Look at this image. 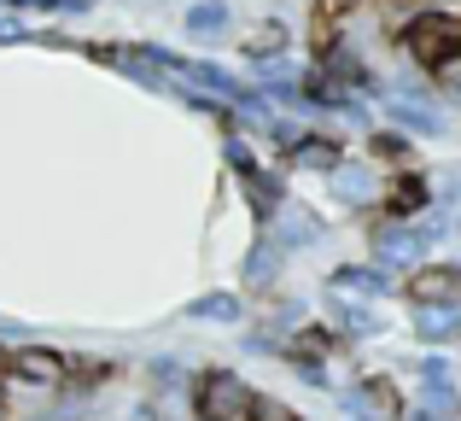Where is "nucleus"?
I'll use <instances>...</instances> for the list:
<instances>
[{"instance_id":"nucleus-30","label":"nucleus","mask_w":461,"mask_h":421,"mask_svg":"<svg viewBox=\"0 0 461 421\" xmlns=\"http://www.w3.org/2000/svg\"><path fill=\"white\" fill-rule=\"evenodd\" d=\"M427 6H456L461 12V0H427Z\"/></svg>"},{"instance_id":"nucleus-14","label":"nucleus","mask_w":461,"mask_h":421,"mask_svg":"<svg viewBox=\"0 0 461 421\" xmlns=\"http://www.w3.org/2000/svg\"><path fill=\"white\" fill-rule=\"evenodd\" d=\"M263 234H275V240H281V246L298 258V252H315L327 234H333V228H327V216L315 211V206H304V199H286V211L275 216V223L263 228Z\"/></svg>"},{"instance_id":"nucleus-24","label":"nucleus","mask_w":461,"mask_h":421,"mask_svg":"<svg viewBox=\"0 0 461 421\" xmlns=\"http://www.w3.org/2000/svg\"><path fill=\"white\" fill-rule=\"evenodd\" d=\"M246 421H304V410L298 404H286L281 392H263L258 387V398H251V416Z\"/></svg>"},{"instance_id":"nucleus-17","label":"nucleus","mask_w":461,"mask_h":421,"mask_svg":"<svg viewBox=\"0 0 461 421\" xmlns=\"http://www.w3.org/2000/svg\"><path fill=\"white\" fill-rule=\"evenodd\" d=\"M286 53H293V23H286L281 12H263L258 23H246V30H240V59H246V65L286 59Z\"/></svg>"},{"instance_id":"nucleus-16","label":"nucleus","mask_w":461,"mask_h":421,"mask_svg":"<svg viewBox=\"0 0 461 421\" xmlns=\"http://www.w3.org/2000/svg\"><path fill=\"white\" fill-rule=\"evenodd\" d=\"M240 30V6L234 0H187L181 6V35L187 41H222V35H234Z\"/></svg>"},{"instance_id":"nucleus-29","label":"nucleus","mask_w":461,"mask_h":421,"mask_svg":"<svg viewBox=\"0 0 461 421\" xmlns=\"http://www.w3.org/2000/svg\"><path fill=\"white\" fill-rule=\"evenodd\" d=\"M18 421H59V416H53V410L41 404V410H30V416H18Z\"/></svg>"},{"instance_id":"nucleus-4","label":"nucleus","mask_w":461,"mask_h":421,"mask_svg":"<svg viewBox=\"0 0 461 421\" xmlns=\"http://www.w3.org/2000/svg\"><path fill=\"white\" fill-rule=\"evenodd\" d=\"M6 380L23 387V392H35V398H53L70 380V352H59V345H47V340H23V345H12Z\"/></svg>"},{"instance_id":"nucleus-1","label":"nucleus","mask_w":461,"mask_h":421,"mask_svg":"<svg viewBox=\"0 0 461 421\" xmlns=\"http://www.w3.org/2000/svg\"><path fill=\"white\" fill-rule=\"evenodd\" d=\"M392 59H409L427 77H438L444 65L461 59V12L456 6H420L403 18V30L392 35Z\"/></svg>"},{"instance_id":"nucleus-31","label":"nucleus","mask_w":461,"mask_h":421,"mask_svg":"<svg viewBox=\"0 0 461 421\" xmlns=\"http://www.w3.org/2000/svg\"><path fill=\"white\" fill-rule=\"evenodd\" d=\"M456 246H461V211H456Z\"/></svg>"},{"instance_id":"nucleus-15","label":"nucleus","mask_w":461,"mask_h":421,"mask_svg":"<svg viewBox=\"0 0 461 421\" xmlns=\"http://www.w3.org/2000/svg\"><path fill=\"white\" fill-rule=\"evenodd\" d=\"M409 334L420 352H456L461 345V305H409Z\"/></svg>"},{"instance_id":"nucleus-5","label":"nucleus","mask_w":461,"mask_h":421,"mask_svg":"<svg viewBox=\"0 0 461 421\" xmlns=\"http://www.w3.org/2000/svg\"><path fill=\"white\" fill-rule=\"evenodd\" d=\"M368 258L385 263L392 275H409L432 258V246L415 234V223H397V216H368Z\"/></svg>"},{"instance_id":"nucleus-8","label":"nucleus","mask_w":461,"mask_h":421,"mask_svg":"<svg viewBox=\"0 0 461 421\" xmlns=\"http://www.w3.org/2000/svg\"><path fill=\"white\" fill-rule=\"evenodd\" d=\"M438 206V188H432V170L427 164H409V170H392L385 176V199H380V216H397V223H415L420 211Z\"/></svg>"},{"instance_id":"nucleus-20","label":"nucleus","mask_w":461,"mask_h":421,"mask_svg":"<svg viewBox=\"0 0 461 421\" xmlns=\"http://www.w3.org/2000/svg\"><path fill=\"white\" fill-rule=\"evenodd\" d=\"M187 322H216V328H240V322L251 316V305H246V293L240 287H211V293H199V298H187V310H181Z\"/></svg>"},{"instance_id":"nucleus-10","label":"nucleus","mask_w":461,"mask_h":421,"mask_svg":"<svg viewBox=\"0 0 461 421\" xmlns=\"http://www.w3.org/2000/svg\"><path fill=\"white\" fill-rule=\"evenodd\" d=\"M380 124H392V129H403V135H415V141H450L456 135V124H450V112H444L438 100H380Z\"/></svg>"},{"instance_id":"nucleus-13","label":"nucleus","mask_w":461,"mask_h":421,"mask_svg":"<svg viewBox=\"0 0 461 421\" xmlns=\"http://www.w3.org/2000/svg\"><path fill=\"white\" fill-rule=\"evenodd\" d=\"M240 194H246V211L258 228H269L275 216L286 211V199H293V188H286V170H275V164H258L251 176H234Z\"/></svg>"},{"instance_id":"nucleus-18","label":"nucleus","mask_w":461,"mask_h":421,"mask_svg":"<svg viewBox=\"0 0 461 421\" xmlns=\"http://www.w3.org/2000/svg\"><path fill=\"white\" fill-rule=\"evenodd\" d=\"M362 159L380 164V170L392 176V170H409V164H420V141L403 135V129H392V124H374L368 135H362Z\"/></svg>"},{"instance_id":"nucleus-9","label":"nucleus","mask_w":461,"mask_h":421,"mask_svg":"<svg viewBox=\"0 0 461 421\" xmlns=\"http://www.w3.org/2000/svg\"><path fill=\"white\" fill-rule=\"evenodd\" d=\"M350 159V141H345V129L339 124H321V129H310L304 141H298L293 152H286V170H298V176H333L339 164Z\"/></svg>"},{"instance_id":"nucleus-28","label":"nucleus","mask_w":461,"mask_h":421,"mask_svg":"<svg viewBox=\"0 0 461 421\" xmlns=\"http://www.w3.org/2000/svg\"><path fill=\"white\" fill-rule=\"evenodd\" d=\"M6 369H12V345L0 340V380H6Z\"/></svg>"},{"instance_id":"nucleus-11","label":"nucleus","mask_w":461,"mask_h":421,"mask_svg":"<svg viewBox=\"0 0 461 421\" xmlns=\"http://www.w3.org/2000/svg\"><path fill=\"white\" fill-rule=\"evenodd\" d=\"M409 305H461V258H427L403 275Z\"/></svg>"},{"instance_id":"nucleus-21","label":"nucleus","mask_w":461,"mask_h":421,"mask_svg":"<svg viewBox=\"0 0 461 421\" xmlns=\"http://www.w3.org/2000/svg\"><path fill=\"white\" fill-rule=\"evenodd\" d=\"M310 322V298H298V293H269L263 298V328H275V334H293V328H304Z\"/></svg>"},{"instance_id":"nucleus-19","label":"nucleus","mask_w":461,"mask_h":421,"mask_svg":"<svg viewBox=\"0 0 461 421\" xmlns=\"http://www.w3.org/2000/svg\"><path fill=\"white\" fill-rule=\"evenodd\" d=\"M187 387H193V369H187V357H181V352L140 357V392H147V398L164 404L169 392H187Z\"/></svg>"},{"instance_id":"nucleus-27","label":"nucleus","mask_w":461,"mask_h":421,"mask_svg":"<svg viewBox=\"0 0 461 421\" xmlns=\"http://www.w3.org/2000/svg\"><path fill=\"white\" fill-rule=\"evenodd\" d=\"M403 421H444V416H438V410H427V404H409V416H403Z\"/></svg>"},{"instance_id":"nucleus-2","label":"nucleus","mask_w":461,"mask_h":421,"mask_svg":"<svg viewBox=\"0 0 461 421\" xmlns=\"http://www.w3.org/2000/svg\"><path fill=\"white\" fill-rule=\"evenodd\" d=\"M251 398H258V387H251L234 363H211V369H199L193 387H187V416L193 421H246Z\"/></svg>"},{"instance_id":"nucleus-12","label":"nucleus","mask_w":461,"mask_h":421,"mask_svg":"<svg viewBox=\"0 0 461 421\" xmlns=\"http://www.w3.org/2000/svg\"><path fill=\"white\" fill-rule=\"evenodd\" d=\"M357 345H350L345 328H333V322L310 316L304 328L286 334V363H333V357H350Z\"/></svg>"},{"instance_id":"nucleus-23","label":"nucleus","mask_w":461,"mask_h":421,"mask_svg":"<svg viewBox=\"0 0 461 421\" xmlns=\"http://www.w3.org/2000/svg\"><path fill=\"white\" fill-rule=\"evenodd\" d=\"M409 375H415V387H461V369L450 352H420L409 363Z\"/></svg>"},{"instance_id":"nucleus-7","label":"nucleus","mask_w":461,"mask_h":421,"mask_svg":"<svg viewBox=\"0 0 461 421\" xmlns=\"http://www.w3.org/2000/svg\"><path fill=\"white\" fill-rule=\"evenodd\" d=\"M286 270H293V252H286L275 234H263V228H258L251 252L240 258V293H246V298H269V293H281V287H286Z\"/></svg>"},{"instance_id":"nucleus-25","label":"nucleus","mask_w":461,"mask_h":421,"mask_svg":"<svg viewBox=\"0 0 461 421\" xmlns=\"http://www.w3.org/2000/svg\"><path fill=\"white\" fill-rule=\"evenodd\" d=\"M432 188H438V206L444 211H461V159L432 164Z\"/></svg>"},{"instance_id":"nucleus-3","label":"nucleus","mask_w":461,"mask_h":421,"mask_svg":"<svg viewBox=\"0 0 461 421\" xmlns=\"http://www.w3.org/2000/svg\"><path fill=\"white\" fill-rule=\"evenodd\" d=\"M321 188L333 194V206H339V211H350V216H380L385 170H380V164H368L362 152H350V159L339 164L333 176H321Z\"/></svg>"},{"instance_id":"nucleus-22","label":"nucleus","mask_w":461,"mask_h":421,"mask_svg":"<svg viewBox=\"0 0 461 421\" xmlns=\"http://www.w3.org/2000/svg\"><path fill=\"white\" fill-rule=\"evenodd\" d=\"M117 375H123V363H117V357L70 352V380H77V387H88V392H105V387H112Z\"/></svg>"},{"instance_id":"nucleus-6","label":"nucleus","mask_w":461,"mask_h":421,"mask_svg":"<svg viewBox=\"0 0 461 421\" xmlns=\"http://www.w3.org/2000/svg\"><path fill=\"white\" fill-rule=\"evenodd\" d=\"M321 287H333L339 298H357V305H385V298H403V275H392L385 263H374V258L333 263Z\"/></svg>"},{"instance_id":"nucleus-26","label":"nucleus","mask_w":461,"mask_h":421,"mask_svg":"<svg viewBox=\"0 0 461 421\" xmlns=\"http://www.w3.org/2000/svg\"><path fill=\"white\" fill-rule=\"evenodd\" d=\"M0 421H18V410H12V380H0Z\"/></svg>"}]
</instances>
